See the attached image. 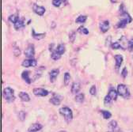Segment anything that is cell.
<instances>
[{
  "label": "cell",
  "instance_id": "1",
  "mask_svg": "<svg viewBox=\"0 0 133 132\" xmlns=\"http://www.w3.org/2000/svg\"><path fill=\"white\" fill-rule=\"evenodd\" d=\"M59 111L60 115H63V117L64 118V120L66 123H69L71 122V120L73 119V113H72V111L70 108L63 107Z\"/></svg>",
  "mask_w": 133,
  "mask_h": 132
},
{
  "label": "cell",
  "instance_id": "2",
  "mask_svg": "<svg viewBox=\"0 0 133 132\" xmlns=\"http://www.w3.org/2000/svg\"><path fill=\"white\" fill-rule=\"evenodd\" d=\"M3 96L4 99L6 100V101L8 102V103H12L15 100V96H14V89L10 88V87H6V88H5L3 89Z\"/></svg>",
  "mask_w": 133,
  "mask_h": 132
},
{
  "label": "cell",
  "instance_id": "3",
  "mask_svg": "<svg viewBox=\"0 0 133 132\" xmlns=\"http://www.w3.org/2000/svg\"><path fill=\"white\" fill-rule=\"evenodd\" d=\"M117 93L118 95L121 96L124 98H128L130 96V93L128 87L124 84H119L117 86Z\"/></svg>",
  "mask_w": 133,
  "mask_h": 132
},
{
  "label": "cell",
  "instance_id": "4",
  "mask_svg": "<svg viewBox=\"0 0 133 132\" xmlns=\"http://www.w3.org/2000/svg\"><path fill=\"white\" fill-rule=\"evenodd\" d=\"M25 55L28 59H33V57H34L35 48H34V45L32 44H29L28 47H26V49L25 50Z\"/></svg>",
  "mask_w": 133,
  "mask_h": 132
},
{
  "label": "cell",
  "instance_id": "5",
  "mask_svg": "<svg viewBox=\"0 0 133 132\" xmlns=\"http://www.w3.org/2000/svg\"><path fill=\"white\" fill-rule=\"evenodd\" d=\"M62 100H63V96H60L59 94H56V93H53L52 98H50L49 102L51 104H52L53 105L58 106V105H59L61 104Z\"/></svg>",
  "mask_w": 133,
  "mask_h": 132
},
{
  "label": "cell",
  "instance_id": "6",
  "mask_svg": "<svg viewBox=\"0 0 133 132\" xmlns=\"http://www.w3.org/2000/svg\"><path fill=\"white\" fill-rule=\"evenodd\" d=\"M32 93L37 96H46L49 94V92L43 88H34L32 89Z\"/></svg>",
  "mask_w": 133,
  "mask_h": 132
},
{
  "label": "cell",
  "instance_id": "7",
  "mask_svg": "<svg viewBox=\"0 0 133 132\" xmlns=\"http://www.w3.org/2000/svg\"><path fill=\"white\" fill-rule=\"evenodd\" d=\"M37 65V62L34 59H27L22 62V66L24 67H34Z\"/></svg>",
  "mask_w": 133,
  "mask_h": 132
},
{
  "label": "cell",
  "instance_id": "8",
  "mask_svg": "<svg viewBox=\"0 0 133 132\" xmlns=\"http://www.w3.org/2000/svg\"><path fill=\"white\" fill-rule=\"evenodd\" d=\"M114 59H115V69L116 71H118L124 60L123 56L121 55H114Z\"/></svg>",
  "mask_w": 133,
  "mask_h": 132
},
{
  "label": "cell",
  "instance_id": "9",
  "mask_svg": "<svg viewBox=\"0 0 133 132\" xmlns=\"http://www.w3.org/2000/svg\"><path fill=\"white\" fill-rule=\"evenodd\" d=\"M99 28H100V30L102 31V32L105 33V32H106L109 29V22L108 20L101 22L99 23Z\"/></svg>",
  "mask_w": 133,
  "mask_h": 132
},
{
  "label": "cell",
  "instance_id": "10",
  "mask_svg": "<svg viewBox=\"0 0 133 132\" xmlns=\"http://www.w3.org/2000/svg\"><path fill=\"white\" fill-rule=\"evenodd\" d=\"M32 10H33V11H34L37 14H38L39 16H42L45 13V8L44 6H38V5L35 4V3L33 4V6H32Z\"/></svg>",
  "mask_w": 133,
  "mask_h": 132
},
{
  "label": "cell",
  "instance_id": "11",
  "mask_svg": "<svg viewBox=\"0 0 133 132\" xmlns=\"http://www.w3.org/2000/svg\"><path fill=\"white\" fill-rule=\"evenodd\" d=\"M43 126L41 123H32L31 124V126L28 128V132H37L39 130H41L42 129Z\"/></svg>",
  "mask_w": 133,
  "mask_h": 132
},
{
  "label": "cell",
  "instance_id": "12",
  "mask_svg": "<svg viewBox=\"0 0 133 132\" xmlns=\"http://www.w3.org/2000/svg\"><path fill=\"white\" fill-rule=\"evenodd\" d=\"M59 70L58 68L56 69H53L51 71H50L49 73V78H50V81L52 82V83H53V82L56 81L57 76L59 75Z\"/></svg>",
  "mask_w": 133,
  "mask_h": 132
},
{
  "label": "cell",
  "instance_id": "13",
  "mask_svg": "<svg viewBox=\"0 0 133 132\" xmlns=\"http://www.w3.org/2000/svg\"><path fill=\"white\" fill-rule=\"evenodd\" d=\"M29 74H30V72L29 71H23L22 72V79L26 82L27 84H31V82H32V80H31V78H30V77H29Z\"/></svg>",
  "mask_w": 133,
  "mask_h": 132
},
{
  "label": "cell",
  "instance_id": "14",
  "mask_svg": "<svg viewBox=\"0 0 133 132\" xmlns=\"http://www.w3.org/2000/svg\"><path fill=\"white\" fill-rule=\"evenodd\" d=\"M45 35H46L45 32H44V33H37V32H35V30H34V29H32V37L35 40H42L43 38L45 37Z\"/></svg>",
  "mask_w": 133,
  "mask_h": 132
},
{
  "label": "cell",
  "instance_id": "15",
  "mask_svg": "<svg viewBox=\"0 0 133 132\" xmlns=\"http://www.w3.org/2000/svg\"><path fill=\"white\" fill-rule=\"evenodd\" d=\"M24 26H25V18L19 19L16 23L14 24V28L15 29V30H18L21 28H23Z\"/></svg>",
  "mask_w": 133,
  "mask_h": 132
},
{
  "label": "cell",
  "instance_id": "16",
  "mask_svg": "<svg viewBox=\"0 0 133 132\" xmlns=\"http://www.w3.org/2000/svg\"><path fill=\"white\" fill-rule=\"evenodd\" d=\"M80 89H81V84L79 82H74L71 86V93L74 94H76L80 91Z\"/></svg>",
  "mask_w": 133,
  "mask_h": 132
},
{
  "label": "cell",
  "instance_id": "17",
  "mask_svg": "<svg viewBox=\"0 0 133 132\" xmlns=\"http://www.w3.org/2000/svg\"><path fill=\"white\" fill-rule=\"evenodd\" d=\"M18 96L21 99V101H22L23 102H29L30 101V97L29 94L25 92H20Z\"/></svg>",
  "mask_w": 133,
  "mask_h": 132
},
{
  "label": "cell",
  "instance_id": "18",
  "mask_svg": "<svg viewBox=\"0 0 133 132\" xmlns=\"http://www.w3.org/2000/svg\"><path fill=\"white\" fill-rule=\"evenodd\" d=\"M108 96H109V98L112 101H116L117 99V96H118V93L117 91H116L114 89H109V93H108Z\"/></svg>",
  "mask_w": 133,
  "mask_h": 132
},
{
  "label": "cell",
  "instance_id": "19",
  "mask_svg": "<svg viewBox=\"0 0 133 132\" xmlns=\"http://www.w3.org/2000/svg\"><path fill=\"white\" fill-rule=\"evenodd\" d=\"M8 20L12 22V23H16L17 22H18L19 20V13H15L14 14H11L10 16H9L8 18Z\"/></svg>",
  "mask_w": 133,
  "mask_h": 132
},
{
  "label": "cell",
  "instance_id": "20",
  "mask_svg": "<svg viewBox=\"0 0 133 132\" xmlns=\"http://www.w3.org/2000/svg\"><path fill=\"white\" fill-rule=\"evenodd\" d=\"M128 23V19H126V18H121V21H120V22H118V24H117V28L124 29V28L126 27V25H127Z\"/></svg>",
  "mask_w": 133,
  "mask_h": 132
},
{
  "label": "cell",
  "instance_id": "21",
  "mask_svg": "<svg viewBox=\"0 0 133 132\" xmlns=\"http://www.w3.org/2000/svg\"><path fill=\"white\" fill-rule=\"evenodd\" d=\"M65 50H66V48H65V44H59L56 47V51L58 53H59L61 55H62L63 54H64Z\"/></svg>",
  "mask_w": 133,
  "mask_h": 132
},
{
  "label": "cell",
  "instance_id": "22",
  "mask_svg": "<svg viewBox=\"0 0 133 132\" xmlns=\"http://www.w3.org/2000/svg\"><path fill=\"white\" fill-rule=\"evenodd\" d=\"M75 100L77 103H82L83 101H84L85 100V96L83 93H78L75 96Z\"/></svg>",
  "mask_w": 133,
  "mask_h": 132
},
{
  "label": "cell",
  "instance_id": "23",
  "mask_svg": "<svg viewBox=\"0 0 133 132\" xmlns=\"http://www.w3.org/2000/svg\"><path fill=\"white\" fill-rule=\"evenodd\" d=\"M13 52H14V56H16V57H18V56H20V55H21V50H20V48H19L18 46H16V43L14 44Z\"/></svg>",
  "mask_w": 133,
  "mask_h": 132
},
{
  "label": "cell",
  "instance_id": "24",
  "mask_svg": "<svg viewBox=\"0 0 133 132\" xmlns=\"http://www.w3.org/2000/svg\"><path fill=\"white\" fill-rule=\"evenodd\" d=\"M87 16H86V15H80L75 19V22L82 24V23H84L87 21Z\"/></svg>",
  "mask_w": 133,
  "mask_h": 132
},
{
  "label": "cell",
  "instance_id": "25",
  "mask_svg": "<svg viewBox=\"0 0 133 132\" xmlns=\"http://www.w3.org/2000/svg\"><path fill=\"white\" fill-rule=\"evenodd\" d=\"M102 114V116L105 120H109L110 117H112V114L111 112H109V111H106V110H101L100 111Z\"/></svg>",
  "mask_w": 133,
  "mask_h": 132
},
{
  "label": "cell",
  "instance_id": "26",
  "mask_svg": "<svg viewBox=\"0 0 133 132\" xmlns=\"http://www.w3.org/2000/svg\"><path fill=\"white\" fill-rule=\"evenodd\" d=\"M51 58H52L53 60H59V59L61 58V55H60L59 53H58L56 50H54V51L52 52Z\"/></svg>",
  "mask_w": 133,
  "mask_h": 132
},
{
  "label": "cell",
  "instance_id": "27",
  "mask_svg": "<svg viewBox=\"0 0 133 132\" xmlns=\"http://www.w3.org/2000/svg\"><path fill=\"white\" fill-rule=\"evenodd\" d=\"M111 48L113 49V50H116V49H123L121 44H120V42H113L111 44ZM124 50V49H123Z\"/></svg>",
  "mask_w": 133,
  "mask_h": 132
},
{
  "label": "cell",
  "instance_id": "28",
  "mask_svg": "<svg viewBox=\"0 0 133 132\" xmlns=\"http://www.w3.org/2000/svg\"><path fill=\"white\" fill-rule=\"evenodd\" d=\"M108 127L110 130H112V131H113L116 128V127H117V123H116V120H112L109 123Z\"/></svg>",
  "mask_w": 133,
  "mask_h": 132
},
{
  "label": "cell",
  "instance_id": "29",
  "mask_svg": "<svg viewBox=\"0 0 133 132\" xmlns=\"http://www.w3.org/2000/svg\"><path fill=\"white\" fill-rule=\"evenodd\" d=\"M71 81V75L68 72H66L64 74V85L68 86Z\"/></svg>",
  "mask_w": 133,
  "mask_h": 132
},
{
  "label": "cell",
  "instance_id": "30",
  "mask_svg": "<svg viewBox=\"0 0 133 132\" xmlns=\"http://www.w3.org/2000/svg\"><path fill=\"white\" fill-rule=\"evenodd\" d=\"M78 32H80V33H83V34H85V35H87L89 34V31L87 29H86L84 26H80L78 29Z\"/></svg>",
  "mask_w": 133,
  "mask_h": 132
},
{
  "label": "cell",
  "instance_id": "31",
  "mask_svg": "<svg viewBox=\"0 0 133 132\" xmlns=\"http://www.w3.org/2000/svg\"><path fill=\"white\" fill-rule=\"evenodd\" d=\"M69 40H70V42L71 43H73L74 41H75V38H76V34H75V31H71V32H69Z\"/></svg>",
  "mask_w": 133,
  "mask_h": 132
},
{
  "label": "cell",
  "instance_id": "32",
  "mask_svg": "<svg viewBox=\"0 0 133 132\" xmlns=\"http://www.w3.org/2000/svg\"><path fill=\"white\" fill-rule=\"evenodd\" d=\"M128 50L130 52L133 51V38H131L129 41H128Z\"/></svg>",
  "mask_w": 133,
  "mask_h": 132
},
{
  "label": "cell",
  "instance_id": "33",
  "mask_svg": "<svg viewBox=\"0 0 133 132\" xmlns=\"http://www.w3.org/2000/svg\"><path fill=\"white\" fill-rule=\"evenodd\" d=\"M18 119L22 122L25 120V112L24 111H20V112L18 113Z\"/></svg>",
  "mask_w": 133,
  "mask_h": 132
},
{
  "label": "cell",
  "instance_id": "34",
  "mask_svg": "<svg viewBox=\"0 0 133 132\" xmlns=\"http://www.w3.org/2000/svg\"><path fill=\"white\" fill-rule=\"evenodd\" d=\"M112 101L111 100V99L109 98V96L107 95L105 97V99H104V104H105V105H109L110 104H111V102H112Z\"/></svg>",
  "mask_w": 133,
  "mask_h": 132
},
{
  "label": "cell",
  "instance_id": "35",
  "mask_svg": "<svg viewBox=\"0 0 133 132\" xmlns=\"http://www.w3.org/2000/svg\"><path fill=\"white\" fill-rule=\"evenodd\" d=\"M52 5L56 7H59L61 3H62V0H52Z\"/></svg>",
  "mask_w": 133,
  "mask_h": 132
},
{
  "label": "cell",
  "instance_id": "36",
  "mask_svg": "<svg viewBox=\"0 0 133 132\" xmlns=\"http://www.w3.org/2000/svg\"><path fill=\"white\" fill-rule=\"evenodd\" d=\"M96 86H92L90 89V93L92 95V96H94L96 95Z\"/></svg>",
  "mask_w": 133,
  "mask_h": 132
},
{
  "label": "cell",
  "instance_id": "37",
  "mask_svg": "<svg viewBox=\"0 0 133 132\" xmlns=\"http://www.w3.org/2000/svg\"><path fill=\"white\" fill-rule=\"evenodd\" d=\"M127 75H128V70H127V68H126V67H124V68L122 70V72H121V76H122L124 78H125L127 77Z\"/></svg>",
  "mask_w": 133,
  "mask_h": 132
},
{
  "label": "cell",
  "instance_id": "38",
  "mask_svg": "<svg viewBox=\"0 0 133 132\" xmlns=\"http://www.w3.org/2000/svg\"><path fill=\"white\" fill-rule=\"evenodd\" d=\"M125 11H126V10H125V7H124V3H121V5L120 6V12H121V13H124Z\"/></svg>",
  "mask_w": 133,
  "mask_h": 132
},
{
  "label": "cell",
  "instance_id": "39",
  "mask_svg": "<svg viewBox=\"0 0 133 132\" xmlns=\"http://www.w3.org/2000/svg\"><path fill=\"white\" fill-rule=\"evenodd\" d=\"M111 37H108V38L106 39V43L105 45L106 46H111Z\"/></svg>",
  "mask_w": 133,
  "mask_h": 132
},
{
  "label": "cell",
  "instance_id": "40",
  "mask_svg": "<svg viewBox=\"0 0 133 132\" xmlns=\"http://www.w3.org/2000/svg\"><path fill=\"white\" fill-rule=\"evenodd\" d=\"M59 132H66V130H60Z\"/></svg>",
  "mask_w": 133,
  "mask_h": 132
},
{
  "label": "cell",
  "instance_id": "41",
  "mask_svg": "<svg viewBox=\"0 0 133 132\" xmlns=\"http://www.w3.org/2000/svg\"><path fill=\"white\" fill-rule=\"evenodd\" d=\"M110 1H111V2H112V3H114V2H115V0H110Z\"/></svg>",
  "mask_w": 133,
  "mask_h": 132
},
{
  "label": "cell",
  "instance_id": "42",
  "mask_svg": "<svg viewBox=\"0 0 133 132\" xmlns=\"http://www.w3.org/2000/svg\"><path fill=\"white\" fill-rule=\"evenodd\" d=\"M63 2H66V0H63Z\"/></svg>",
  "mask_w": 133,
  "mask_h": 132
},
{
  "label": "cell",
  "instance_id": "43",
  "mask_svg": "<svg viewBox=\"0 0 133 132\" xmlns=\"http://www.w3.org/2000/svg\"><path fill=\"white\" fill-rule=\"evenodd\" d=\"M107 132H114V131H107Z\"/></svg>",
  "mask_w": 133,
  "mask_h": 132
}]
</instances>
